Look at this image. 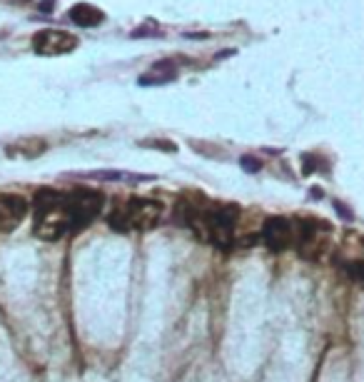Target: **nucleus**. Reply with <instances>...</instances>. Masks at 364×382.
Wrapping results in <instances>:
<instances>
[{
  "label": "nucleus",
  "instance_id": "obj_6",
  "mask_svg": "<svg viewBox=\"0 0 364 382\" xmlns=\"http://www.w3.org/2000/svg\"><path fill=\"white\" fill-rule=\"evenodd\" d=\"M78 48V38L70 35L68 30H58V28H46V30H40L35 33L33 38V50L38 55H68L72 53Z\"/></svg>",
  "mask_w": 364,
  "mask_h": 382
},
{
  "label": "nucleus",
  "instance_id": "obj_10",
  "mask_svg": "<svg viewBox=\"0 0 364 382\" xmlns=\"http://www.w3.org/2000/svg\"><path fill=\"white\" fill-rule=\"evenodd\" d=\"M23 152L26 158H38L40 152L46 150V143L43 140H38V138H30V140H20V143H15V145H10L8 148V152Z\"/></svg>",
  "mask_w": 364,
  "mask_h": 382
},
{
  "label": "nucleus",
  "instance_id": "obj_3",
  "mask_svg": "<svg viewBox=\"0 0 364 382\" xmlns=\"http://www.w3.org/2000/svg\"><path fill=\"white\" fill-rule=\"evenodd\" d=\"M165 220V205L150 198H130L117 203L108 215V225L115 232H148Z\"/></svg>",
  "mask_w": 364,
  "mask_h": 382
},
{
  "label": "nucleus",
  "instance_id": "obj_5",
  "mask_svg": "<svg viewBox=\"0 0 364 382\" xmlns=\"http://www.w3.org/2000/svg\"><path fill=\"white\" fill-rule=\"evenodd\" d=\"M327 232L330 228L314 223V220H299L294 223V248L302 252V257H317L330 240Z\"/></svg>",
  "mask_w": 364,
  "mask_h": 382
},
{
  "label": "nucleus",
  "instance_id": "obj_12",
  "mask_svg": "<svg viewBox=\"0 0 364 382\" xmlns=\"http://www.w3.org/2000/svg\"><path fill=\"white\" fill-rule=\"evenodd\" d=\"M242 165H245V168H250V170H257V168H260V163H257V160H250V158L242 160Z\"/></svg>",
  "mask_w": 364,
  "mask_h": 382
},
{
  "label": "nucleus",
  "instance_id": "obj_7",
  "mask_svg": "<svg viewBox=\"0 0 364 382\" xmlns=\"http://www.w3.org/2000/svg\"><path fill=\"white\" fill-rule=\"evenodd\" d=\"M262 243L272 252H285L287 248H294V220L274 215L267 218L262 225Z\"/></svg>",
  "mask_w": 364,
  "mask_h": 382
},
{
  "label": "nucleus",
  "instance_id": "obj_11",
  "mask_svg": "<svg viewBox=\"0 0 364 382\" xmlns=\"http://www.w3.org/2000/svg\"><path fill=\"white\" fill-rule=\"evenodd\" d=\"M143 145H150V148H163V150H175V145H172V143H168V140H145Z\"/></svg>",
  "mask_w": 364,
  "mask_h": 382
},
{
  "label": "nucleus",
  "instance_id": "obj_2",
  "mask_svg": "<svg viewBox=\"0 0 364 382\" xmlns=\"http://www.w3.org/2000/svg\"><path fill=\"white\" fill-rule=\"evenodd\" d=\"M35 235L40 240L55 243L72 232L70 212H68L65 195L52 188H40L35 192Z\"/></svg>",
  "mask_w": 364,
  "mask_h": 382
},
{
  "label": "nucleus",
  "instance_id": "obj_1",
  "mask_svg": "<svg viewBox=\"0 0 364 382\" xmlns=\"http://www.w3.org/2000/svg\"><path fill=\"white\" fill-rule=\"evenodd\" d=\"M177 223L195 232L202 243H210L215 248L228 250L234 240V225H237V210L232 205H215V203H195V200L182 198L177 205Z\"/></svg>",
  "mask_w": 364,
  "mask_h": 382
},
{
  "label": "nucleus",
  "instance_id": "obj_8",
  "mask_svg": "<svg viewBox=\"0 0 364 382\" xmlns=\"http://www.w3.org/2000/svg\"><path fill=\"white\" fill-rule=\"evenodd\" d=\"M30 205L23 195H0V232L15 230L26 220Z\"/></svg>",
  "mask_w": 364,
  "mask_h": 382
},
{
  "label": "nucleus",
  "instance_id": "obj_4",
  "mask_svg": "<svg viewBox=\"0 0 364 382\" xmlns=\"http://www.w3.org/2000/svg\"><path fill=\"white\" fill-rule=\"evenodd\" d=\"M65 195V205L68 212H70V223H72V232L83 230L92 220L98 218L103 212L105 198L98 190H88V188H78L72 192H63Z\"/></svg>",
  "mask_w": 364,
  "mask_h": 382
},
{
  "label": "nucleus",
  "instance_id": "obj_9",
  "mask_svg": "<svg viewBox=\"0 0 364 382\" xmlns=\"http://www.w3.org/2000/svg\"><path fill=\"white\" fill-rule=\"evenodd\" d=\"M70 20L80 28H95L105 20V13L100 8L90 6V3H78L70 8Z\"/></svg>",
  "mask_w": 364,
  "mask_h": 382
}]
</instances>
